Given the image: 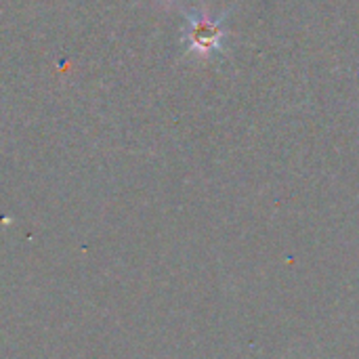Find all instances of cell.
Returning <instances> with one entry per match:
<instances>
[{
    "label": "cell",
    "mask_w": 359,
    "mask_h": 359,
    "mask_svg": "<svg viewBox=\"0 0 359 359\" xmlns=\"http://www.w3.org/2000/svg\"><path fill=\"white\" fill-rule=\"evenodd\" d=\"M223 21L225 17L212 19L206 13H189L185 32L187 50L200 57H210L212 53H217L223 40Z\"/></svg>",
    "instance_id": "6da1fadb"
}]
</instances>
